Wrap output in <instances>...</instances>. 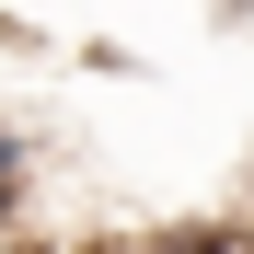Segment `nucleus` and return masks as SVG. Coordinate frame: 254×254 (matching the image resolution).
Returning a JSON list of instances; mask_svg holds the SVG:
<instances>
[{"label":"nucleus","instance_id":"1","mask_svg":"<svg viewBox=\"0 0 254 254\" xmlns=\"http://www.w3.org/2000/svg\"><path fill=\"white\" fill-rule=\"evenodd\" d=\"M208 12H220V23H254V0H208Z\"/></svg>","mask_w":254,"mask_h":254}]
</instances>
